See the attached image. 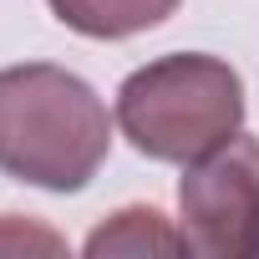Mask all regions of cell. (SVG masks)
Instances as JSON below:
<instances>
[{
	"instance_id": "cell-4",
	"label": "cell",
	"mask_w": 259,
	"mask_h": 259,
	"mask_svg": "<svg viewBox=\"0 0 259 259\" xmlns=\"http://www.w3.org/2000/svg\"><path fill=\"white\" fill-rule=\"evenodd\" d=\"M51 16L61 26H71L76 36H92V41H122V36H138V31H153L163 26L178 0H46Z\"/></svg>"
},
{
	"instance_id": "cell-5",
	"label": "cell",
	"mask_w": 259,
	"mask_h": 259,
	"mask_svg": "<svg viewBox=\"0 0 259 259\" xmlns=\"http://www.w3.org/2000/svg\"><path fill=\"white\" fill-rule=\"evenodd\" d=\"M87 254H193L183 229H173L158 208H117L102 229H92Z\"/></svg>"
},
{
	"instance_id": "cell-6",
	"label": "cell",
	"mask_w": 259,
	"mask_h": 259,
	"mask_svg": "<svg viewBox=\"0 0 259 259\" xmlns=\"http://www.w3.org/2000/svg\"><path fill=\"white\" fill-rule=\"evenodd\" d=\"M31 244H41V249H61V239L56 234H46V229H21V219L16 213H6L0 219V249H31Z\"/></svg>"
},
{
	"instance_id": "cell-1",
	"label": "cell",
	"mask_w": 259,
	"mask_h": 259,
	"mask_svg": "<svg viewBox=\"0 0 259 259\" xmlns=\"http://www.w3.org/2000/svg\"><path fill=\"white\" fill-rule=\"evenodd\" d=\"M112 148L102 97L66 66L26 61L0 71V173L51 193L97 178Z\"/></svg>"
},
{
	"instance_id": "cell-3",
	"label": "cell",
	"mask_w": 259,
	"mask_h": 259,
	"mask_svg": "<svg viewBox=\"0 0 259 259\" xmlns=\"http://www.w3.org/2000/svg\"><path fill=\"white\" fill-rule=\"evenodd\" d=\"M178 229L203 259L259 254V138L234 133L188 163L178 183Z\"/></svg>"
},
{
	"instance_id": "cell-2",
	"label": "cell",
	"mask_w": 259,
	"mask_h": 259,
	"mask_svg": "<svg viewBox=\"0 0 259 259\" xmlns=\"http://www.w3.org/2000/svg\"><path fill=\"white\" fill-rule=\"evenodd\" d=\"M244 122V81L229 61L178 51L138 66L117 87V127L153 163H193Z\"/></svg>"
}]
</instances>
